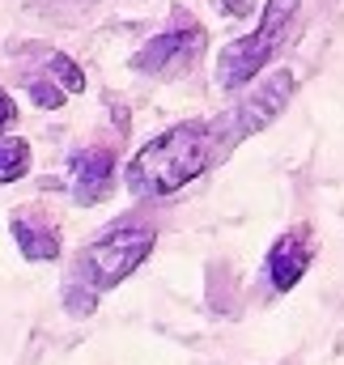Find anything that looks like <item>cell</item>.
Returning <instances> with one entry per match:
<instances>
[{"instance_id":"4","label":"cell","mask_w":344,"mask_h":365,"mask_svg":"<svg viewBox=\"0 0 344 365\" xmlns=\"http://www.w3.org/2000/svg\"><path fill=\"white\" fill-rule=\"evenodd\" d=\"M310 264H315V234H310V225H293L268 251V284L276 293H289Z\"/></svg>"},{"instance_id":"6","label":"cell","mask_w":344,"mask_h":365,"mask_svg":"<svg viewBox=\"0 0 344 365\" xmlns=\"http://www.w3.org/2000/svg\"><path fill=\"white\" fill-rule=\"evenodd\" d=\"M73 200L89 208V204H102L115 187V153L106 145H89L73 153Z\"/></svg>"},{"instance_id":"8","label":"cell","mask_w":344,"mask_h":365,"mask_svg":"<svg viewBox=\"0 0 344 365\" xmlns=\"http://www.w3.org/2000/svg\"><path fill=\"white\" fill-rule=\"evenodd\" d=\"M30 170V145L26 140H0V182H17Z\"/></svg>"},{"instance_id":"9","label":"cell","mask_w":344,"mask_h":365,"mask_svg":"<svg viewBox=\"0 0 344 365\" xmlns=\"http://www.w3.org/2000/svg\"><path fill=\"white\" fill-rule=\"evenodd\" d=\"M47 64H51V73H56V81H60V90L64 93H81L86 90V73H81L69 56H51Z\"/></svg>"},{"instance_id":"11","label":"cell","mask_w":344,"mask_h":365,"mask_svg":"<svg viewBox=\"0 0 344 365\" xmlns=\"http://www.w3.org/2000/svg\"><path fill=\"white\" fill-rule=\"evenodd\" d=\"M226 9H230V17H238V0H226Z\"/></svg>"},{"instance_id":"1","label":"cell","mask_w":344,"mask_h":365,"mask_svg":"<svg viewBox=\"0 0 344 365\" xmlns=\"http://www.w3.org/2000/svg\"><path fill=\"white\" fill-rule=\"evenodd\" d=\"M293 73L276 68L259 81L247 98H238L234 106L204 115V119H183L166 132H158L123 170V182L136 200H162L183 191L187 182L208 175L213 166H221L247 136L263 132L293 98Z\"/></svg>"},{"instance_id":"2","label":"cell","mask_w":344,"mask_h":365,"mask_svg":"<svg viewBox=\"0 0 344 365\" xmlns=\"http://www.w3.org/2000/svg\"><path fill=\"white\" fill-rule=\"evenodd\" d=\"M153 242H158V230H153L149 221H141V217H123V221H115L111 230H102L93 242H86V251L77 255V264H73V272H69L64 306H69L73 314H89L93 302H98L106 289L123 284L128 276L149 259Z\"/></svg>"},{"instance_id":"10","label":"cell","mask_w":344,"mask_h":365,"mask_svg":"<svg viewBox=\"0 0 344 365\" xmlns=\"http://www.w3.org/2000/svg\"><path fill=\"white\" fill-rule=\"evenodd\" d=\"M13 119H17V106H13V98H9V93L0 90V132H4Z\"/></svg>"},{"instance_id":"7","label":"cell","mask_w":344,"mask_h":365,"mask_svg":"<svg viewBox=\"0 0 344 365\" xmlns=\"http://www.w3.org/2000/svg\"><path fill=\"white\" fill-rule=\"evenodd\" d=\"M9 230H13V238H17V251H21L30 264H56V259H60V234H56L47 221H39V217H30V212H17V217L9 221Z\"/></svg>"},{"instance_id":"5","label":"cell","mask_w":344,"mask_h":365,"mask_svg":"<svg viewBox=\"0 0 344 365\" xmlns=\"http://www.w3.org/2000/svg\"><path fill=\"white\" fill-rule=\"evenodd\" d=\"M200 47H204V30H200V26L166 30V34L149 38L145 51L132 56V68H136V73H149V77H162V73H171L174 64H187Z\"/></svg>"},{"instance_id":"3","label":"cell","mask_w":344,"mask_h":365,"mask_svg":"<svg viewBox=\"0 0 344 365\" xmlns=\"http://www.w3.org/2000/svg\"><path fill=\"white\" fill-rule=\"evenodd\" d=\"M302 0H268L259 13V26L251 34L234 38L221 56H217V81L221 90H243L247 81H256L259 73L268 68V60L276 56V47L285 43L293 17H298Z\"/></svg>"}]
</instances>
